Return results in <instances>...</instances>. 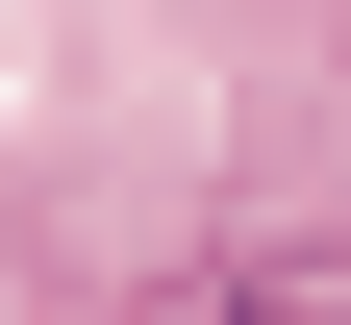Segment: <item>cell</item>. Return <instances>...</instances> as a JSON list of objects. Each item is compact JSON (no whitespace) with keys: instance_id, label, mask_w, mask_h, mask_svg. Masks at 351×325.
I'll return each instance as SVG.
<instances>
[{"instance_id":"obj_1","label":"cell","mask_w":351,"mask_h":325,"mask_svg":"<svg viewBox=\"0 0 351 325\" xmlns=\"http://www.w3.org/2000/svg\"><path fill=\"white\" fill-rule=\"evenodd\" d=\"M151 325H351V250L326 225H226V250H176Z\"/></svg>"}]
</instances>
